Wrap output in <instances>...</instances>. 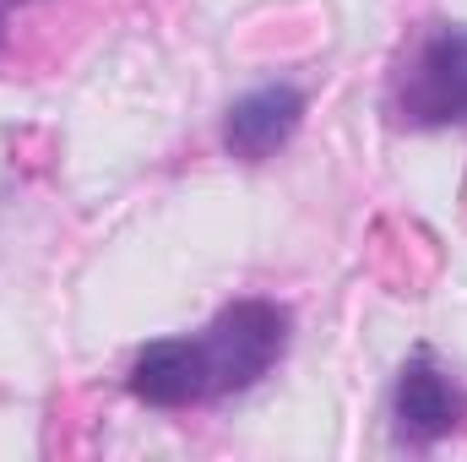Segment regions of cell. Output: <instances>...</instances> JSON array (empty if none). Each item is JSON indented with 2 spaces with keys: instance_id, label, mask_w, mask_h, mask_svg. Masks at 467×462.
<instances>
[{
  "instance_id": "cell-1",
  "label": "cell",
  "mask_w": 467,
  "mask_h": 462,
  "mask_svg": "<svg viewBox=\"0 0 467 462\" xmlns=\"http://www.w3.org/2000/svg\"><path fill=\"white\" fill-rule=\"evenodd\" d=\"M294 316L277 299H234L202 332L158 338L130 359V397L147 408H207L250 392L288 353Z\"/></svg>"
},
{
  "instance_id": "cell-2",
  "label": "cell",
  "mask_w": 467,
  "mask_h": 462,
  "mask_svg": "<svg viewBox=\"0 0 467 462\" xmlns=\"http://www.w3.org/2000/svg\"><path fill=\"white\" fill-rule=\"evenodd\" d=\"M386 115L408 131L467 125V27H435L408 49L391 77Z\"/></svg>"
},
{
  "instance_id": "cell-3",
  "label": "cell",
  "mask_w": 467,
  "mask_h": 462,
  "mask_svg": "<svg viewBox=\"0 0 467 462\" xmlns=\"http://www.w3.org/2000/svg\"><path fill=\"white\" fill-rule=\"evenodd\" d=\"M462 425H467V386L441 364L435 348L419 343L402 359L397 386H391V430H397V446L430 452L446 436H457Z\"/></svg>"
},
{
  "instance_id": "cell-4",
  "label": "cell",
  "mask_w": 467,
  "mask_h": 462,
  "mask_svg": "<svg viewBox=\"0 0 467 462\" xmlns=\"http://www.w3.org/2000/svg\"><path fill=\"white\" fill-rule=\"evenodd\" d=\"M299 120H305V93L294 82H266V88H255V93H244V99L229 104L223 147L239 163H266L277 147L294 142Z\"/></svg>"
},
{
  "instance_id": "cell-5",
  "label": "cell",
  "mask_w": 467,
  "mask_h": 462,
  "mask_svg": "<svg viewBox=\"0 0 467 462\" xmlns=\"http://www.w3.org/2000/svg\"><path fill=\"white\" fill-rule=\"evenodd\" d=\"M11 5H16V0H0V27H5V11H11Z\"/></svg>"
}]
</instances>
